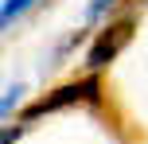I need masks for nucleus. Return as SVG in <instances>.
<instances>
[{
    "mask_svg": "<svg viewBox=\"0 0 148 144\" xmlns=\"http://www.w3.org/2000/svg\"><path fill=\"white\" fill-rule=\"evenodd\" d=\"M20 93H23V86H8V90H4V101H0V109H4V113H12V105L20 101Z\"/></svg>",
    "mask_w": 148,
    "mask_h": 144,
    "instance_id": "4",
    "label": "nucleus"
},
{
    "mask_svg": "<svg viewBox=\"0 0 148 144\" xmlns=\"http://www.w3.org/2000/svg\"><path fill=\"white\" fill-rule=\"evenodd\" d=\"M78 101H97V78H82V82H70V86H59V90H51L47 98H39L35 105H27V121H35V117H47V113H59V109L66 105H78Z\"/></svg>",
    "mask_w": 148,
    "mask_h": 144,
    "instance_id": "1",
    "label": "nucleus"
},
{
    "mask_svg": "<svg viewBox=\"0 0 148 144\" xmlns=\"http://www.w3.org/2000/svg\"><path fill=\"white\" fill-rule=\"evenodd\" d=\"M109 4H117V0H90V4H86V20H97Z\"/></svg>",
    "mask_w": 148,
    "mask_h": 144,
    "instance_id": "5",
    "label": "nucleus"
},
{
    "mask_svg": "<svg viewBox=\"0 0 148 144\" xmlns=\"http://www.w3.org/2000/svg\"><path fill=\"white\" fill-rule=\"evenodd\" d=\"M20 132H23V125H16V129H12V125H8V129H4V144H12L16 136H20Z\"/></svg>",
    "mask_w": 148,
    "mask_h": 144,
    "instance_id": "6",
    "label": "nucleus"
},
{
    "mask_svg": "<svg viewBox=\"0 0 148 144\" xmlns=\"http://www.w3.org/2000/svg\"><path fill=\"white\" fill-rule=\"evenodd\" d=\"M129 39H133V20H117V23H109V27L97 31V39L90 43V51H86V66H90V70L109 66V62L129 47Z\"/></svg>",
    "mask_w": 148,
    "mask_h": 144,
    "instance_id": "2",
    "label": "nucleus"
},
{
    "mask_svg": "<svg viewBox=\"0 0 148 144\" xmlns=\"http://www.w3.org/2000/svg\"><path fill=\"white\" fill-rule=\"evenodd\" d=\"M31 4H35V0H4V8H0V23H4V27H12V23L20 20Z\"/></svg>",
    "mask_w": 148,
    "mask_h": 144,
    "instance_id": "3",
    "label": "nucleus"
}]
</instances>
